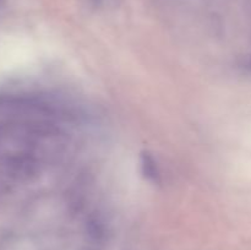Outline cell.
Listing matches in <instances>:
<instances>
[{"label": "cell", "mask_w": 251, "mask_h": 250, "mask_svg": "<svg viewBox=\"0 0 251 250\" xmlns=\"http://www.w3.org/2000/svg\"><path fill=\"white\" fill-rule=\"evenodd\" d=\"M140 164H141V172L144 174L145 178L147 180L152 181V183H158L161 179V174H159L158 166L152 154L150 152L144 151L141 152L140 156Z\"/></svg>", "instance_id": "obj_1"}, {"label": "cell", "mask_w": 251, "mask_h": 250, "mask_svg": "<svg viewBox=\"0 0 251 250\" xmlns=\"http://www.w3.org/2000/svg\"><path fill=\"white\" fill-rule=\"evenodd\" d=\"M90 1L93 6L102 7V6H104V5H107L108 2L112 1V0H90Z\"/></svg>", "instance_id": "obj_2"}, {"label": "cell", "mask_w": 251, "mask_h": 250, "mask_svg": "<svg viewBox=\"0 0 251 250\" xmlns=\"http://www.w3.org/2000/svg\"><path fill=\"white\" fill-rule=\"evenodd\" d=\"M243 66H244L245 70L250 71V73H251V55L248 56L247 60H245L244 64H243Z\"/></svg>", "instance_id": "obj_3"}]
</instances>
